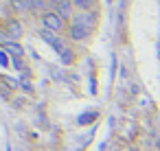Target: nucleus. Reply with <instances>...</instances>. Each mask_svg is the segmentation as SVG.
<instances>
[{"mask_svg":"<svg viewBox=\"0 0 160 151\" xmlns=\"http://www.w3.org/2000/svg\"><path fill=\"white\" fill-rule=\"evenodd\" d=\"M40 27L46 29V31H53V33H57V35H64V33L68 31V22L62 20L53 9L46 11L44 16H40Z\"/></svg>","mask_w":160,"mask_h":151,"instance_id":"f257e3e1","label":"nucleus"},{"mask_svg":"<svg viewBox=\"0 0 160 151\" xmlns=\"http://www.w3.org/2000/svg\"><path fill=\"white\" fill-rule=\"evenodd\" d=\"M70 22H77V24L86 27L90 33H94L99 27V11H77Z\"/></svg>","mask_w":160,"mask_h":151,"instance_id":"f03ea898","label":"nucleus"},{"mask_svg":"<svg viewBox=\"0 0 160 151\" xmlns=\"http://www.w3.org/2000/svg\"><path fill=\"white\" fill-rule=\"evenodd\" d=\"M66 37H68V42H72V44H86V42L92 37V33H90L86 27L77 24V22H68Z\"/></svg>","mask_w":160,"mask_h":151,"instance_id":"7ed1b4c3","label":"nucleus"},{"mask_svg":"<svg viewBox=\"0 0 160 151\" xmlns=\"http://www.w3.org/2000/svg\"><path fill=\"white\" fill-rule=\"evenodd\" d=\"M2 31H5V35H7L9 40H16V42H20V40L24 37V24H22V20L16 18V16L9 18V20H5Z\"/></svg>","mask_w":160,"mask_h":151,"instance_id":"20e7f679","label":"nucleus"},{"mask_svg":"<svg viewBox=\"0 0 160 151\" xmlns=\"http://www.w3.org/2000/svg\"><path fill=\"white\" fill-rule=\"evenodd\" d=\"M51 9H53L62 20H66V22H70V20H72V16L77 13L75 5H72V0H57V2H53V5H51Z\"/></svg>","mask_w":160,"mask_h":151,"instance_id":"39448f33","label":"nucleus"},{"mask_svg":"<svg viewBox=\"0 0 160 151\" xmlns=\"http://www.w3.org/2000/svg\"><path fill=\"white\" fill-rule=\"evenodd\" d=\"M9 9L16 18L27 16V13H31V0H9Z\"/></svg>","mask_w":160,"mask_h":151,"instance_id":"423d86ee","label":"nucleus"},{"mask_svg":"<svg viewBox=\"0 0 160 151\" xmlns=\"http://www.w3.org/2000/svg\"><path fill=\"white\" fill-rule=\"evenodd\" d=\"M0 48H5V51L9 53V57H24V55H27L24 46H22L20 42H16V40H7Z\"/></svg>","mask_w":160,"mask_h":151,"instance_id":"0eeeda50","label":"nucleus"},{"mask_svg":"<svg viewBox=\"0 0 160 151\" xmlns=\"http://www.w3.org/2000/svg\"><path fill=\"white\" fill-rule=\"evenodd\" d=\"M77 11H99V0H72Z\"/></svg>","mask_w":160,"mask_h":151,"instance_id":"6e6552de","label":"nucleus"},{"mask_svg":"<svg viewBox=\"0 0 160 151\" xmlns=\"http://www.w3.org/2000/svg\"><path fill=\"white\" fill-rule=\"evenodd\" d=\"M46 11H51L48 0H31V13L33 16H44Z\"/></svg>","mask_w":160,"mask_h":151,"instance_id":"1a4fd4ad","label":"nucleus"},{"mask_svg":"<svg viewBox=\"0 0 160 151\" xmlns=\"http://www.w3.org/2000/svg\"><path fill=\"white\" fill-rule=\"evenodd\" d=\"M31 77H33L31 70H27V72L20 75V90H22L24 94H29V96L35 92V88H33V83H31Z\"/></svg>","mask_w":160,"mask_h":151,"instance_id":"9d476101","label":"nucleus"},{"mask_svg":"<svg viewBox=\"0 0 160 151\" xmlns=\"http://www.w3.org/2000/svg\"><path fill=\"white\" fill-rule=\"evenodd\" d=\"M59 59H62V64H64V66H72V64L77 61V53L72 51V46H68V48L59 55Z\"/></svg>","mask_w":160,"mask_h":151,"instance_id":"9b49d317","label":"nucleus"},{"mask_svg":"<svg viewBox=\"0 0 160 151\" xmlns=\"http://www.w3.org/2000/svg\"><path fill=\"white\" fill-rule=\"evenodd\" d=\"M97 116H99V112H88V114H81V116L77 118V123H79V125H90L92 120H97Z\"/></svg>","mask_w":160,"mask_h":151,"instance_id":"f8f14e48","label":"nucleus"},{"mask_svg":"<svg viewBox=\"0 0 160 151\" xmlns=\"http://www.w3.org/2000/svg\"><path fill=\"white\" fill-rule=\"evenodd\" d=\"M0 66H11V57H9V53L5 51V48H0Z\"/></svg>","mask_w":160,"mask_h":151,"instance_id":"ddd939ff","label":"nucleus"},{"mask_svg":"<svg viewBox=\"0 0 160 151\" xmlns=\"http://www.w3.org/2000/svg\"><path fill=\"white\" fill-rule=\"evenodd\" d=\"M48 2H51V5H53V2H57V0H48Z\"/></svg>","mask_w":160,"mask_h":151,"instance_id":"4468645a","label":"nucleus"}]
</instances>
